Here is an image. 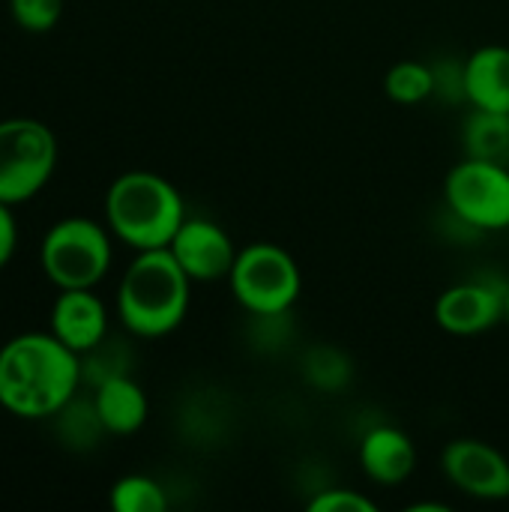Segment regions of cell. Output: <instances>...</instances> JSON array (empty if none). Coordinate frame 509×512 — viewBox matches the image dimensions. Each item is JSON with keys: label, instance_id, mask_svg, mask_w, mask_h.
<instances>
[{"label": "cell", "instance_id": "cell-1", "mask_svg": "<svg viewBox=\"0 0 509 512\" xmlns=\"http://www.w3.org/2000/svg\"><path fill=\"white\" fill-rule=\"evenodd\" d=\"M81 384V357L54 333H21L0 348V408L18 420H51Z\"/></svg>", "mask_w": 509, "mask_h": 512}, {"label": "cell", "instance_id": "cell-2", "mask_svg": "<svg viewBox=\"0 0 509 512\" xmlns=\"http://www.w3.org/2000/svg\"><path fill=\"white\" fill-rule=\"evenodd\" d=\"M192 300V279L171 249L135 252L117 285V318L135 339H162L174 333Z\"/></svg>", "mask_w": 509, "mask_h": 512}, {"label": "cell", "instance_id": "cell-3", "mask_svg": "<svg viewBox=\"0 0 509 512\" xmlns=\"http://www.w3.org/2000/svg\"><path fill=\"white\" fill-rule=\"evenodd\" d=\"M183 219V195L156 171H126L105 192V225L135 252L168 249Z\"/></svg>", "mask_w": 509, "mask_h": 512}, {"label": "cell", "instance_id": "cell-4", "mask_svg": "<svg viewBox=\"0 0 509 512\" xmlns=\"http://www.w3.org/2000/svg\"><path fill=\"white\" fill-rule=\"evenodd\" d=\"M108 225L87 216H66L54 222L39 249L42 270L57 291L69 288H96L114 261Z\"/></svg>", "mask_w": 509, "mask_h": 512}, {"label": "cell", "instance_id": "cell-5", "mask_svg": "<svg viewBox=\"0 0 509 512\" xmlns=\"http://www.w3.org/2000/svg\"><path fill=\"white\" fill-rule=\"evenodd\" d=\"M231 297L249 315L291 312L303 291V273L294 255L276 243H249L237 252L228 273Z\"/></svg>", "mask_w": 509, "mask_h": 512}, {"label": "cell", "instance_id": "cell-6", "mask_svg": "<svg viewBox=\"0 0 509 512\" xmlns=\"http://www.w3.org/2000/svg\"><path fill=\"white\" fill-rule=\"evenodd\" d=\"M57 168V138L33 117L0 120V201L24 204L39 195Z\"/></svg>", "mask_w": 509, "mask_h": 512}, {"label": "cell", "instance_id": "cell-7", "mask_svg": "<svg viewBox=\"0 0 509 512\" xmlns=\"http://www.w3.org/2000/svg\"><path fill=\"white\" fill-rule=\"evenodd\" d=\"M444 207L483 234L509 228V168L492 159H459L444 177Z\"/></svg>", "mask_w": 509, "mask_h": 512}, {"label": "cell", "instance_id": "cell-8", "mask_svg": "<svg viewBox=\"0 0 509 512\" xmlns=\"http://www.w3.org/2000/svg\"><path fill=\"white\" fill-rule=\"evenodd\" d=\"M507 291V276L498 270H477L438 294L435 324L459 339L483 336L507 321Z\"/></svg>", "mask_w": 509, "mask_h": 512}, {"label": "cell", "instance_id": "cell-9", "mask_svg": "<svg viewBox=\"0 0 509 512\" xmlns=\"http://www.w3.org/2000/svg\"><path fill=\"white\" fill-rule=\"evenodd\" d=\"M441 471L453 489L474 501H509V459L480 438H456L441 450Z\"/></svg>", "mask_w": 509, "mask_h": 512}, {"label": "cell", "instance_id": "cell-10", "mask_svg": "<svg viewBox=\"0 0 509 512\" xmlns=\"http://www.w3.org/2000/svg\"><path fill=\"white\" fill-rule=\"evenodd\" d=\"M168 249L195 285L228 279L234 258L240 252L231 234L219 222L204 219V216H186L174 240L168 243Z\"/></svg>", "mask_w": 509, "mask_h": 512}, {"label": "cell", "instance_id": "cell-11", "mask_svg": "<svg viewBox=\"0 0 509 512\" xmlns=\"http://www.w3.org/2000/svg\"><path fill=\"white\" fill-rule=\"evenodd\" d=\"M51 333L81 357L108 336V309L93 288L60 291L51 306Z\"/></svg>", "mask_w": 509, "mask_h": 512}, {"label": "cell", "instance_id": "cell-12", "mask_svg": "<svg viewBox=\"0 0 509 512\" xmlns=\"http://www.w3.org/2000/svg\"><path fill=\"white\" fill-rule=\"evenodd\" d=\"M360 468L378 486H402L417 468V447L408 432L378 423L360 438Z\"/></svg>", "mask_w": 509, "mask_h": 512}, {"label": "cell", "instance_id": "cell-13", "mask_svg": "<svg viewBox=\"0 0 509 512\" xmlns=\"http://www.w3.org/2000/svg\"><path fill=\"white\" fill-rule=\"evenodd\" d=\"M465 93L471 108L509 114L507 45H480L465 57Z\"/></svg>", "mask_w": 509, "mask_h": 512}, {"label": "cell", "instance_id": "cell-14", "mask_svg": "<svg viewBox=\"0 0 509 512\" xmlns=\"http://www.w3.org/2000/svg\"><path fill=\"white\" fill-rule=\"evenodd\" d=\"M93 402L108 435H135L150 414L147 393L132 375H120L99 384L93 390Z\"/></svg>", "mask_w": 509, "mask_h": 512}, {"label": "cell", "instance_id": "cell-15", "mask_svg": "<svg viewBox=\"0 0 509 512\" xmlns=\"http://www.w3.org/2000/svg\"><path fill=\"white\" fill-rule=\"evenodd\" d=\"M462 150H465V156H474V159L507 162L509 114L471 108V114L465 117V126H462Z\"/></svg>", "mask_w": 509, "mask_h": 512}, {"label": "cell", "instance_id": "cell-16", "mask_svg": "<svg viewBox=\"0 0 509 512\" xmlns=\"http://www.w3.org/2000/svg\"><path fill=\"white\" fill-rule=\"evenodd\" d=\"M300 375L303 381L324 393V396H336V393H345L354 381V363L351 357L336 348V345H315L303 354L300 360Z\"/></svg>", "mask_w": 509, "mask_h": 512}, {"label": "cell", "instance_id": "cell-17", "mask_svg": "<svg viewBox=\"0 0 509 512\" xmlns=\"http://www.w3.org/2000/svg\"><path fill=\"white\" fill-rule=\"evenodd\" d=\"M54 432L60 438L63 447L75 450V453H84V450H93L99 444L105 432L102 420H99V411H96V402L93 396L87 402H81L78 396L72 402H66L54 417Z\"/></svg>", "mask_w": 509, "mask_h": 512}, {"label": "cell", "instance_id": "cell-18", "mask_svg": "<svg viewBox=\"0 0 509 512\" xmlns=\"http://www.w3.org/2000/svg\"><path fill=\"white\" fill-rule=\"evenodd\" d=\"M132 348L117 339V336H105L99 345H93L87 354H81V381L96 390L99 384L111 381V378H120V375H132Z\"/></svg>", "mask_w": 509, "mask_h": 512}, {"label": "cell", "instance_id": "cell-19", "mask_svg": "<svg viewBox=\"0 0 509 512\" xmlns=\"http://www.w3.org/2000/svg\"><path fill=\"white\" fill-rule=\"evenodd\" d=\"M384 93L396 105H423L435 93L432 63L423 60H399L384 75Z\"/></svg>", "mask_w": 509, "mask_h": 512}, {"label": "cell", "instance_id": "cell-20", "mask_svg": "<svg viewBox=\"0 0 509 512\" xmlns=\"http://www.w3.org/2000/svg\"><path fill=\"white\" fill-rule=\"evenodd\" d=\"M108 504L117 512H165L168 492L159 480L147 474H126L111 486Z\"/></svg>", "mask_w": 509, "mask_h": 512}, {"label": "cell", "instance_id": "cell-21", "mask_svg": "<svg viewBox=\"0 0 509 512\" xmlns=\"http://www.w3.org/2000/svg\"><path fill=\"white\" fill-rule=\"evenodd\" d=\"M249 345L261 354H279L294 339V318L291 312L276 315H249Z\"/></svg>", "mask_w": 509, "mask_h": 512}, {"label": "cell", "instance_id": "cell-22", "mask_svg": "<svg viewBox=\"0 0 509 512\" xmlns=\"http://www.w3.org/2000/svg\"><path fill=\"white\" fill-rule=\"evenodd\" d=\"M432 78H435L432 99H438L447 108L468 105V93H465V57L444 54V57L432 60Z\"/></svg>", "mask_w": 509, "mask_h": 512}, {"label": "cell", "instance_id": "cell-23", "mask_svg": "<svg viewBox=\"0 0 509 512\" xmlns=\"http://www.w3.org/2000/svg\"><path fill=\"white\" fill-rule=\"evenodd\" d=\"M9 15L27 33H48L63 15V0H9Z\"/></svg>", "mask_w": 509, "mask_h": 512}, {"label": "cell", "instance_id": "cell-24", "mask_svg": "<svg viewBox=\"0 0 509 512\" xmlns=\"http://www.w3.org/2000/svg\"><path fill=\"white\" fill-rule=\"evenodd\" d=\"M312 512H375L378 504L372 498H366L357 489H345V486H321L309 504Z\"/></svg>", "mask_w": 509, "mask_h": 512}, {"label": "cell", "instance_id": "cell-25", "mask_svg": "<svg viewBox=\"0 0 509 512\" xmlns=\"http://www.w3.org/2000/svg\"><path fill=\"white\" fill-rule=\"evenodd\" d=\"M15 207L0 201V270L12 261L18 249V222H15Z\"/></svg>", "mask_w": 509, "mask_h": 512}, {"label": "cell", "instance_id": "cell-26", "mask_svg": "<svg viewBox=\"0 0 509 512\" xmlns=\"http://www.w3.org/2000/svg\"><path fill=\"white\" fill-rule=\"evenodd\" d=\"M507 324H509V291H507Z\"/></svg>", "mask_w": 509, "mask_h": 512}]
</instances>
